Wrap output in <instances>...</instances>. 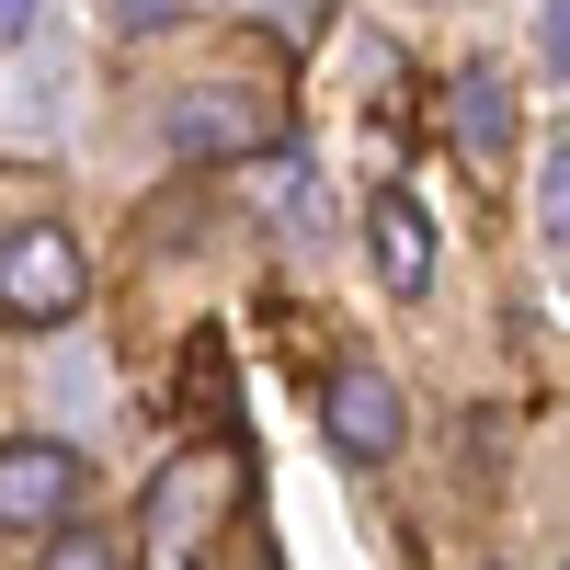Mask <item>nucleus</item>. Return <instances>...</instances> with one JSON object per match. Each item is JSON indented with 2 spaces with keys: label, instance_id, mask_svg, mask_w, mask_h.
I'll return each instance as SVG.
<instances>
[{
  "label": "nucleus",
  "instance_id": "obj_4",
  "mask_svg": "<svg viewBox=\"0 0 570 570\" xmlns=\"http://www.w3.org/2000/svg\"><path fill=\"white\" fill-rule=\"evenodd\" d=\"M320 422H331V445H343L354 468L400 456V434H411V411H400V389H389V376H376V365H343V376H331Z\"/></svg>",
  "mask_w": 570,
  "mask_h": 570
},
{
  "label": "nucleus",
  "instance_id": "obj_1",
  "mask_svg": "<svg viewBox=\"0 0 570 570\" xmlns=\"http://www.w3.org/2000/svg\"><path fill=\"white\" fill-rule=\"evenodd\" d=\"M274 137H285L274 91H240V80H195V91H171V115H160L171 160H252V149H274Z\"/></svg>",
  "mask_w": 570,
  "mask_h": 570
},
{
  "label": "nucleus",
  "instance_id": "obj_3",
  "mask_svg": "<svg viewBox=\"0 0 570 570\" xmlns=\"http://www.w3.org/2000/svg\"><path fill=\"white\" fill-rule=\"evenodd\" d=\"M69 513H80V445L12 434V445H0V525H12V537H46V525H69Z\"/></svg>",
  "mask_w": 570,
  "mask_h": 570
},
{
  "label": "nucleus",
  "instance_id": "obj_5",
  "mask_svg": "<svg viewBox=\"0 0 570 570\" xmlns=\"http://www.w3.org/2000/svg\"><path fill=\"white\" fill-rule=\"evenodd\" d=\"M365 240H376V285L389 297H434V217H422V195H376L365 206Z\"/></svg>",
  "mask_w": 570,
  "mask_h": 570
},
{
  "label": "nucleus",
  "instance_id": "obj_2",
  "mask_svg": "<svg viewBox=\"0 0 570 570\" xmlns=\"http://www.w3.org/2000/svg\"><path fill=\"white\" fill-rule=\"evenodd\" d=\"M80 285H91V263H80V240L69 228H46V217H23V228H0V320H69L80 308Z\"/></svg>",
  "mask_w": 570,
  "mask_h": 570
},
{
  "label": "nucleus",
  "instance_id": "obj_7",
  "mask_svg": "<svg viewBox=\"0 0 570 570\" xmlns=\"http://www.w3.org/2000/svg\"><path fill=\"white\" fill-rule=\"evenodd\" d=\"M35 570H126V548L104 525H46V559Z\"/></svg>",
  "mask_w": 570,
  "mask_h": 570
},
{
  "label": "nucleus",
  "instance_id": "obj_9",
  "mask_svg": "<svg viewBox=\"0 0 570 570\" xmlns=\"http://www.w3.org/2000/svg\"><path fill=\"white\" fill-rule=\"evenodd\" d=\"M35 12H46V0H0V46H12V35H35Z\"/></svg>",
  "mask_w": 570,
  "mask_h": 570
},
{
  "label": "nucleus",
  "instance_id": "obj_8",
  "mask_svg": "<svg viewBox=\"0 0 570 570\" xmlns=\"http://www.w3.org/2000/svg\"><path fill=\"white\" fill-rule=\"evenodd\" d=\"M160 23H183V0H115V35H160Z\"/></svg>",
  "mask_w": 570,
  "mask_h": 570
},
{
  "label": "nucleus",
  "instance_id": "obj_6",
  "mask_svg": "<svg viewBox=\"0 0 570 570\" xmlns=\"http://www.w3.org/2000/svg\"><path fill=\"white\" fill-rule=\"evenodd\" d=\"M445 126H456L468 160H502V149H513V80H502V69H468L456 104H445Z\"/></svg>",
  "mask_w": 570,
  "mask_h": 570
}]
</instances>
